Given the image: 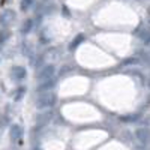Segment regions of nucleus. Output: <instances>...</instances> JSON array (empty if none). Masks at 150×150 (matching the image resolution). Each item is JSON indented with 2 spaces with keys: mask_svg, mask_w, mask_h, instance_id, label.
Segmentation results:
<instances>
[{
  "mask_svg": "<svg viewBox=\"0 0 150 150\" xmlns=\"http://www.w3.org/2000/svg\"><path fill=\"white\" fill-rule=\"evenodd\" d=\"M59 101V96L57 93L53 92H47V93H41L38 95L35 99V108L36 110H41V111H47V110H51Z\"/></svg>",
  "mask_w": 150,
  "mask_h": 150,
  "instance_id": "nucleus-1",
  "label": "nucleus"
},
{
  "mask_svg": "<svg viewBox=\"0 0 150 150\" xmlns=\"http://www.w3.org/2000/svg\"><path fill=\"white\" fill-rule=\"evenodd\" d=\"M56 74H57V66L54 63H45L44 66H41L36 71L35 80H36V83H42V81H47V80L56 78Z\"/></svg>",
  "mask_w": 150,
  "mask_h": 150,
  "instance_id": "nucleus-2",
  "label": "nucleus"
},
{
  "mask_svg": "<svg viewBox=\"0 0 150 150\" xmlns=\"http://www.w3.org/2000/svg\"><path fill=\"white\" fill-rule=\"evenodd\" d=\"M42 18L44 17H41V15H36V17H27V18H24L23 20V23L20 24V35L21 36H27V35H30L38 26L41 24V21H42Z\"/></svg>",
  "mask_w": 150,
  "mask_h": 150,
  "instance_id": "nucleus-3",
  "label": "nucleus"
},
{
  "mask_svg": "<svg viewBox=\"0 0 150 150\" xmlns=\"http://www.w3.org/2000/svg\"><path fill=\"white\" fill-rule=\"evenodd\" d=\"M27 75H29V71H27L26 66H23V65H14V66H11V69H9L11 81L18 84V86H21L24 81L27 80Z\"/></svg>",
  "mask_w": 150,
  "mask_h": 150,
  "instance_id": "nucleus-4",
  "label": "nucleus"
},
{
  "mask_svg": "<svg viewBox=\"0 0 150 150\" xmlns=\"http://www.w3.org/2000/svg\"><path fill=\"white\" fill-rule=\"evenodd\" d=\"M17 20V11L12 8H5L0 12V27L9 29Z\"/></svg>",
  "mask_w": 150,
  "mask_h": 150,
  "instance_id": "nucleus-5",
  "label": "nucleus"
},
{
  "mask_svg": "<svg viewBox=\"0 0 150 150\" xmlns=\"http://www.w3.org/2000/svg\"><path fill=\"white\" fill-rule=\"evenodd\" d=\"M35 11H36V15L45 17V15L56 14V12H57V6H56V3H54V2H44V3L36 5Z\"/></svg>",
  "mask_w": 150,
  "mask_h": 150,
  "instance_id": "nucleus-6",
  "label": "nucleus"
},
{
  "mask_svg": "<svg viewBox=\"0 0 150 150\" xmlns=\"http://www.w3.org/2000/svg\"><path fill=\"white\" fill-rule=\"evenodd\" d=\"M59 83V78H51V80H47V81H42V83H38L36 87H35V90L38 95H41V93H47V92H53L56 89V86Z\"/></svg>",
  "mask_w": 150,
  "mask_h": 150,
  "instance_id": "nucleus-7",
  "label": "nucleus"
},
{
  "mask_svg": "<svg viewBox=\"0 0 150 150\" xmlns=\"http://www.w3.org/2000/svg\"><path fill=\"white\" fill-rule=\"evenodd\" d=\"M86 42V35L84 33H77L72 39L69 41L68 44V51L69 53H74V51H77V50Z\"/></svg>",
  "mask_w": 150,
  "mask_h": 150,
  "instance_id": "nucleus-8",
  "label": "nucleus"
},
{
  "mask_svg": "<svg viewBox=\"0 0 150 150\" xmlns=\"http://www.w3.org/2000/svg\"><path fill=\"white\" fill-rule=\"evenodd\" d=\"M23 128H21V125L18 123H14V125H11V129H9V135H11V140L12 141H18L23 138Z\"/></svg>",
  "mask_w": 150,
  "mask_h": 150,
  "instance_id": "nucleus-9",
  "label": "nucleus"
},
{
  "mask_svg": "<svg viewBox=\"0 0 150 150\" xmlns=\"http://www.w3.org/2000/svg\"><path fill=\"white\" fill-rule=\"evenodd\" d=\"M135 137L141 143H150V128H138V129H135Z\"/></svg>",
  "mask_w": 150,
  "mask_h": 150,
  "instance_id": "nucleus-10",
  "label": "nucleus"
},
{
  "mask_svg": "<svg viewBox=\"0 0 150 150\" xmlns=\"http://www.w3.org/2000/svg\"><path fill=\"white\" fill-rule=\"evenodd\" d=\"M26 92H27V87L26 86H18L17 89L14 90V93H12V101L14 102H20V101H23V98L26 96Z\"/></svg>",
  "mask_w": 150,
  "mask_h": 150,
  "instance_id": "nucleus-11",
  "label": "nucleus"
},
{
  "mask_svg": "<svg viewBox=\"0 0 150 150\" xmlns=\"http://www.w3.org/2000/svg\"><path fill=\"white\" fill-rule=\"evenodd\" d=\"M36 5H38L36 0H20L18 6H20L21 12H30V11H33L36 8Z\"/></svg>",
  "mask_w": 150,
  "mask_h": 150,
  "instance_id": "nucleus-12",
  "label": "nucleus"
},
{
  "mask_svg": "<svg viewBox=\"0 0 150 150\" xmlns=\"http://www.w3.org/2000/svg\"><path fill=\"white\" fill-rule=\"evenodd\" d=\"M51 117H53V111H50V110H47V111H44V112H39L38 114V123H41V125H45V123H48L50 120H51Z\"/></svg>",
  "mask_w": 150,
  "mask_h": 150,
  "instance_id": "nucleus-13",
  "label": "nucleus"
},
{
  "mask_svg": "<svg viewBox=\"0 0 150 150\" xmlns=\"http://www.w3.org/2000/svg\"><path fill=\"white\" fill-rule=\"evenodd\" d=\"M11 38H12L11 29H3V27H0V45H5L6 42H9Z\"/></svg>",
  "mask_w": 150,
  "mask_h": 150,
  "instance_id": "nucleus-14",
  "label": "nucleus"
},
{
  "mask_svg": "<svg viewBox=\"0 0 150 150\" xmlns=\"http://www.w3.org/2000/svg\"><path fill=\"white\" fill-rule=\"evenodd\" d=\"M21 50H23V56H26V57H29V59H30V57L35 54V51H33V47L30 45V42H29V41H24V42H23Z\"/></svg>",
  "mask_w": 150,
  "mask_h": 150,
  "instance_id": "nucleus-15",
  "label": "nucleus"
},
{
  "mask_svg": "<svg viewBox=\"0 0 150 150\" xmlns=\"http://www.w3.org/2000/svg\"><path fill=\"white\" fill-rule=\"evenodd\" d=\"M141 119V114H138V112H135V114H131V116H123L122 117V120L123 122H138Z\"/></svg>",
  "mask_w": 150,
  "mask_h": 150,
  "instance_id": "nucleus-16",
  "label": "nucleus"
},
{
  "mask_svg": "<svg viewBox=\"0 0 150 150\" xmlns=\"http://www.w3.org/2000/svg\"><path fill=\"white\" fill-rule=\"evenodd\" d=\"M62 15H65L66 18H71V11L68 9V6H66V5L62 6Z\"/></svg>",
  "mask_w": 150,
  "mask_h": 150,
  "instance_id": "nucleus-17",
  "label": "nucleus"
},
{
  "mask_svg": "<svg viewBox=\"0 0 150 150\" xmlns=\"http://www.w3.org/2000/svg\"><path fill=\"white\" fill-rule=\"evenodd\" d=\"M44 2H51V0H44Z\"/></svg>",
  "mask_w": 150,
  "mask_h": 150,
  "instance_id": "nucleus-18",
  "label": "nucleus"
}]
</instances>
